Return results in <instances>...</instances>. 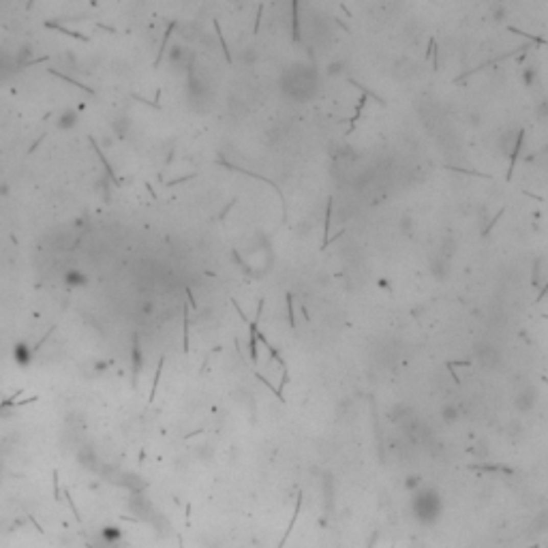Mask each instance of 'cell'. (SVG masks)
Listing matches in <instances>:
<instances>
[{"mask_svg": "<svg viewBox=\"0 0 548 548\" xmlns=\"http://www.w3.org/2000/svg\"><path fill=\"white\" fill-rule=\"evenodd\" d=\"M131 364H133V386H137V379L141 373V364H144V355H141V341L135 334L133 337V345H131Z\"/></svg>", "mask_w": 548, "mask_h": 548, "instance_id": "cell-1", "label": "cell"}, {"mask_svg": "<svg viewBox=\"0 0 548 548\" xmlns=\"http://www.w3.org/2000/svg\"><path fill=\"white\" fill-rule=\"evenodd\" d=\"M431 272H433L435 278L443 281V278L450 274V259L448 257H443V255H435L433 261H431Z\"/></svg>", "mask_w": 548, "mask_h": 548, "instance_id": "cell-2", "label": "cell"}, {"mask_svg": "<svg viewBox=\"0 0 548 548\" xmlns=\"http://www.w3.org/2000/svg\"><path fill=\"white\" fill-rule=\"evenodd\" d=\"M478 360H482L484 366H493L497 360H499V353L493 349V345L490 343H484L478 347Z\"/></svg>", "mask_w": 548, "mask_h": 548, "instance_id": "cell-3", "label": "cell"}, {"mask_svg": "<svg viewBox=\"0 0 548 548\" xmlns=\"http://www.w3.org/2000/svg\"><path fill=\"white\" fill-rule=\"evenodd\" d=\"M77 120H80V116H77V111L75 109H64L62 114L58 116V120H56V127L66 131V129H73L77 125Z\"/></svg>", "mask_w": 548, "mask_h": 548, "instance_id": "cell-4", "label": "cell"}, {"mask_svg": "<svg viewBox=\"0 0 548 548\" xmlns=\"http://www.w3.org/2000/svg\"><path fill=\"white\" fill-rule=\"evenodd\" d=\"M32 351L28 345H24V343H17V347H15V351H13V355H15V362L17 364H21V366H28L30 364V360H32Z\"/></svg>", "mask_w": 548, "mask_h": 548, "instance_id": "cell-5", "label": "cell"}, {"mask_svg": "<svg viewBox=\"0 0 548 548\" xmlns=\"http://www.w3.org/2000/svg\"><path fill=\"white\" fill-rule=\"evenodd\" d=\"M90 144H92V146H94V150H97V154H99V161L103 163V167H105V174H107V178H111V180H114V184H116V186H120V184H122V180H120V178H116V174H114V167H111V165L107 163L105 154H103V152L99 150V146H97L94 137H90Z\"/></svg>", "mask_w": 548, "mask_h": 548, "instance_id": "cell-6", "label": "cell"}, {"mask_svg": "<svg viewBox=\"0 0 548 548\" xmlns=\"http://www.w3.org/2000/svg\"><path fill=\"white\" fill-rule=\"evenodd\" d=\"M535 402V390L533 388H525L522 392L518 394V400H516V407L518 409H529Z\"/></svg>", "mask_w": 548, "mask_h": 548, "instance_id": "cell-7", "label": "cell"}, {"mask_svg": "<svg viewBox=\"0 0 548 548\" xmlns=\"http://www.w3.org/2000/svg\"><path fill=\"white\" fill-rule=\"evenodd\" d=\"M47 71H50L52 75H56V77H60V80H64V82H69V84H73V86H77V88H80V90H86L88 94H94V90H92V88H90V86H84L82 82H77V80H73V77H71V75H66V73H60L58 69H47Z\"/></svg>", "mask_w": 548, "mask_h": 548, "instance_id": "cell-8", "label": "cell"}, {"mask_svg": "<svg viewBox=\"0 0 548 548\" xmlns=\"http://www.w3.org/2000/svg\"><path fill=\"white\" fill-rule=\"evenodd\" d=\"M535 80H538V71H535V66H525L522 73H520V82L527 88H531L535 84Z\"/></svg>", "mask_w": 548, "mask_h": 548, "instance_id": "cell-9", "label": "cell"}, {"mask_svg": "<svg viewBox=\"0 0 548 548\" xmlns=\"http://www.w3.org/2000/svg\"><path fill=\"white\" fill-rule=\"evenodd\" d=\"M488 11H490V17H493L495 21H503L508 17V9H506V5H501V3H493L488 7Z\"/></svg>", "mask_w": 548, "mask_h": 548, "instance_id": "cell-10", "label": "cell"}, {"mask_svg": "<svg viewBox=\"0 0 548 548\" xmlns=\"http://www.w3.org/2000/svg\"><path fill=\"white\" fill-rule=\"evenodd\" d=\"M174 28H176V24L172 21L170 26H167V30H165V37H163V43H161V50H159V56H156V60H154V66H159L161 64V58H163V54H165V50H167V41H170V37H172V32H174Z\"/></svg>", "mask_w": 548, "mask_h": 548, "instance_id": "cell-11", "label": "cell"}, {"mask_svg": "<svg viewBox=\"0 0 548 548\" xmlns=\"http://www.w3.org/2000/svg\"><path fill=\"white\" fill-rule=\"evenodd\" d=\"M45 26H47V28H56V30H60V32H64V35H69V37H73V39L88 41V37H86V35H82V32H75V30H69V28H62L60 24H56V21H47Z\"/></svg>", "mask_w": 548, "mask_h": 548, "instance_id": "cell-12", "label": "cell"}, {"mask_svg": "<svg viewBox=\"0 0 548 548\" xmlns=\"http://www.w3.org/2000/svg\"><path fill=\"white\" fill-rule=\"evenodd\" d=\"M64 281H66V285H84L88 278L82 272H77V270H69L66 276H64Z\"/></svg>", "mask_w": 548, "mask_h": 548, "instance_id": "cell-13", "label": "cell"}, {"mask_svg": "<svg viewBox=\"0 0 548 548\" xmlns=\"http://www.w3.org/2000/svg\"><path fill=\"white\" fill-rule=\"evenodd\" d=\"M413 227H416V223H413V219H411L409 215L400 217V231H402V233H407V236H409V233L413 231Z\"/></svg>", "mask_w": 548, "mask_h": 548, "instance_id": "cell-14", "label": "cell"}, {"mask_svg": "<svg viewBox=\"0 0 548 548\" xmlns=\"http://www.w3.org/2000/svg\"><path fill=\"white\" fill-rule=\"evenodd\" d=\"M163 360H159V368H156V375H154V382H152V388H150V400H154V394H156V388H159V379H161V371H163Z\"/></svg>", "mask_w": 548, "mask_h": 548, "instance_id": "cell-15", "label": "cell"}, {"mask_svg": "<svg viewBox=\"0 0 548 548\" xmlns=\"http://www.w3.org/2000/svg\"><path fill=\"white\" fill-rule=\"evenodd\" d=\"M535 114L542 120H548V99H542L538 105H535Z\"/></svg>", "mask_w": 548, "mask_h": 548, "instance_id": "cell-16", "label": "cell"}, {"mask_svg": "<svg viewBox=\"0 0 548 548\" xmlns=\"http://www.w3.org/2000/svg\"><path fill=\"white\" fill-rule=\"evenodd\" d=\"M257 58H259V56H257V50H253V47L244 50V54H242V60H244V64H255V62H257Z\"/></svg>", "mask_w": 548, "mask_h": 548, "instance_id": "cell-17", "label": "cell"}, {"mask_svg": "<svg viewBox=\"0 0 548 548\" xmlns=\"http://www.w3.org/2000/svg\"><path fill=\"white\" fill-rule=\"evenodd\" d=\"M441 413H443V418L448 420V422H454V420L458 418V411H456V407H454V405H445Z\"/></svg>", "mask_w": 548, "mask_h": 548, "instance_id": "cell-18", "label": "cell"}, {"mask_svg": "<svg viewBox=\"0 0 548 548\" xmlns=\"http://www.w3.org/2000/svg\"><path fill=\"white\" fill-rule=\"evenodd\" d=\"M341 73H343V62L341 60L328 64V75H341Z\"/></svg>", "mask_w": 548, "mask_h": 548, "instance_id": "cell-19", "label": "cell"}, {"mask_svg": "<svg viewBox=\"0 0 548 548\" xmlns=\"http://www.w3.org/2000/svg\"><path fill=\"white\" fill-rule=\"evenodd\" d=\"M184 351H188V308H184Z\"/></svg>", "mask_w": 548, "mask_h": 548, "instance_id": "cell-20", "label": "cell"}, {"mask_svg": "<svg viewBox=\"0 0 548 548\" xmlns=\"http://www.w3.org/2000/svg\"><path fill=\"white\" fill-rule=\"evenodd\" d=\"M467 122H469V125H473V127H478L480 125V116L478 114H469L467 116Z\"/></svg>", "mask_w": 548, "mask_h": 548, "instance_id": "cell-21", "label": "cell"}, {"mask_svg": "<svg viewBox=\"0 0 548 548\" xmlns=\"http://www.w3.org/2000/svg\"><path fill=\"white\" fill-rule=\"evenodd\" d=\"M7 191H9V186H7V184H3V186H0V195H5Z\"/></svg>", "mask_w": 548, "mask_h": 548, "instance_id": "cell-22", "label": "cell"}]
</instances>
